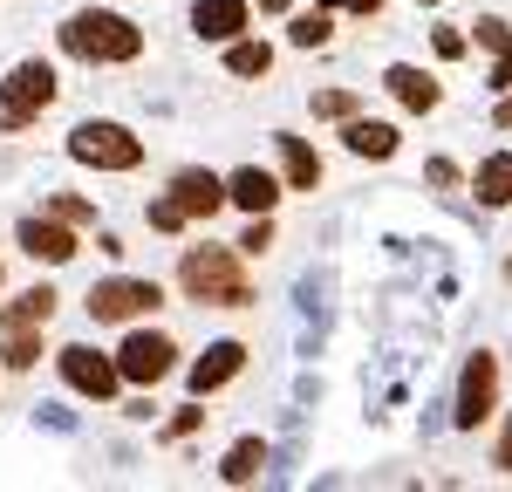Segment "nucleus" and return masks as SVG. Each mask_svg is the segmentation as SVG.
I'll use <instances>...</instances> for the list:
<instances>
[{"instance_id": "obj_7", "label": "nucleus", "mask_w": 512, "mask_h": 492, "mask_svg": "<svg viewBox=\"0 0 512 492\" xmlns=\"http://www.w3.org/2000/svg\"><path fill=\"white\" fill-rule=\"evenodd\" d=\"M62 376L76 383L82 397H117V383H123V363H110V356H96V349H62Z\"/></svg>"}, {"instance_id": "obj_13", "label": "nucleus", "mask_w": 512, "mask_h": 492, "mask_svg": "<svg viewBox=\"0 0 512 492\" xmlns=\"http://www.w3.org/2000/svg\"><path fill=\"white\" fill-rule=\"evenodd\" d=\"M192 28L205 41H239V28H246V0H198Z\"/></svg>"}, {"instance_id": "obj_24", "label": "nucleus", "mask_w": 512, "mask_h": 492, "mask_svg": "<svg viewBox=\"0 0 512 492\" xmlns=\"http://www.w3.org/2000/svg\"><path fill=\"white\" fill-rule=\"evenodd\" d=\"M151 226H158V233H178V226H185V205H178V199H158V205H151Z\"/></svg>"}, {"instance_id": "obj_1", "label": "nucleus", "mask_w": 512, "mask_h": 492, "mask_svg": "<svg viewBox=\"0 0 512 492\" xmlns=\"http://www.w3.org/2000/svg\"><path fill=\"white\" fill-rule=\"evenodd\" d=\"M62 48L82 55V62H130V55L144 48V35H137L123 14H96V7H82V14L62 21Z\"/></svg>"}, {"instance_id": "obj_21", "label": "nucleus", "mask_w": 512, "mask_h": 492, "mask_svg": "<svg viewBox=\"0 0 512 492\" xmlns=\"http://www.w3.org/2000/svg\"><path fill=\"white\" fill-rule=\"evenodd\" d=\"M226 69H233V76H267V69H274V48H267V41H233Z\"/></svg>"}, {"instance_id": "obj_14", "label": "nucleus", "mask_w": 512, "mask_h": 492, "mask_svg": "<svg viewBox=\"0 0 512 492\" xmlns=\"http://www.w3.org/2000/svg\"><path fill=\"white\" fill-rule=\"evenodd\" d=\"M390 96L403 103V110H437V82L424 76V69H390Z\"/></svg>"}, {"instance_id": "obj_29", "label": "nucleus", "mask_w": 512, "mask_h": 492, "mask_svg": "<svg viewBox=\"0 0 512 492\" xmlns=\"http://www.w3.org/2000/svg\"><path fill=\"white\" fill-rule=\"evenodd\" d=\"M198 424H205V410H178V417H171V438H185V431H198Z\"/></svg>"}, {"instance_id": "obj_25", "label": "nucleus", "mask_w": 512, "mask_h": 492, "mask_svg": "<svg viewBox=\"0 0 512 492\" xmlns=\"http://www.w3.org/2000/svg\"><path fill=\"white\" fill-rule=\"evenodd\" d=\"M315 110L321 117H355V96L349 89H328V96H315Z\"/></svg>"}, {"instance_id": "obj_16", "label": "nucleus", "mask_w": 512, "mask_h": 492, "mask_svg": "<svg viewBox=\"0 0 512 492\" xmlns=\"http://www.w3.org/2000/svg\"><path fill=\"white\" fill-rule=\"evenodd\" d=\"M260 465H267V445H260V438H239V445L226 451V465H219V479H226V486H253Z\"/></svg>"}, {"instance_id": "obj_4", "label": "nucleus", "mask_w": 512, "mask_h": 492, "mask_svg": "<svg viewBox=\"0 0 512 492\" xmlns=\"http://www.w3.org/2000/svg\"><path fill=\"white\" fill-rule=\"evenodd\" d=\"M164 294L158 281H96L89 287V315L96 322H137V315H151Z\"/></svg>"}, {"instance_id": "obj_20", "label": "nucleus", "mask_w": 512, "mask_h": 492, "mask_svg": "<svg viewBox=\"0 0 512 492\" xmlns=\"http://www.w3.org/2000/svg\"><path fill=\"white\" fill-rule=\"evenodd\" d=\"M478 41H485V48H499L492 89H512V28H506V21H478Z\"/></svg>"}, {"instance_id": "obj_18", "label": "nucleus", "mask_w": 512, "mask_h": 492, "mask_svg": "<svg viewBox=\"0 0 512 492\" xmlns=\"http://www.w3.org/2000/svg\"><path fill=\"white\" fill-rule=\"evenodd\" d=\"M472 185H478V199H485V205H506L512 199V158H506V151H499V158H485Z\"/></svg>"}, {"instance_id": "obj_10", "label": "nucleus", "mask_w": 512, "mask_h": 492, "mask_svg": "<svg viewBox=\"0 0 512 492\" xmlns=\"http://www.w3.org/2000/svg\"><path fill=\"white\" fill-rule=\"evenodd\" d=\"M239 369H246V349H239V342H212V349H205V356L192 363V390L205 397V390H219V383H233Z\"/></svg>"}, {"instance_id": "obj_15", "label": "nucleus", "mask_w": 512, "mask_h": 492, "mask_svg": "<svg viewBox=\"0 0 512 492\" xmlns=\"http://www.w3.org/2000/svg\"><path fill=\"white\" fill-rule=\"evenodd\" d=\"M342 137H349L355 158H390V151H396V130H390V123H369V117H349Z\"/></svg>"}, {"instance_id": "obj_30", "label": "nucleus", "mask_w": 512, "mask_h": 492, "mask_svg": "<svg viewBox=\"0 0 512 492\" xmlns=\"http://www.w3.org/2000/svg\"><path fill=\"white\" fill-rule=\"evenodd\" d=\"M321 7H355V14H376L383 0H321Z\"/></svg>"}, {"instance_id": "obj_32", "label": "nucleus", "mask_w": 512, "mask_h": 492, "mask_svg": "<svg viewBox=\"0 0 512 492\" xmlns=\"http://www.w3.org/2000/svg\"><path fill=\"white\" fill-rule=\"evenodd\" d=\"M499 123H512V103H506V110H499Z\"/></svg>"}, {"instance_id": "obj_22", "label": "nucleus", "mask_w": 512, "mask_h": 492, "mask_svg": "<svg viewBox=\"0 0 512 492\" xmlns=\"http://www.w3.org/2000/svg\"><path fill=\"white\" fill-rule=\"evenodd\" d=\"M41 356V342H35V328H7V363L14 369H28Z\"/></svg>"}, {"instance_id": "obj_17", "label": "nucleus", "mask_w": 512, "mask_h": 492, "mask_svg": "<svg viewBox=\"0 0 512 492\" xmlns=\"http://www.w3.org/2000/svg\"><path fill=\"white\" fill-rule=\"evenodd\" d=\"M55 315V287H28L14 308H0V328H41Z\"/></svg>"}, {"instance_id": "obj_11", "label": "nucleus", "mask_w": 512, "mask_h": 492, "mask_svg": "<svg viewBox=\"0 0 512 492\" xmlns=\"http://www.w3.org/2000/svg\"><path fill=\"white\" fill-rule=\"evenodd\" d=\"M226 199H233L239 212H274L280 185H274V171H260V164H246V171H233V178H226Z\"/></svg>"}, {"instance_id": "obj_31", "label": "nucleus", "mask_w": 512, "mask_h": 492, "mask_svg": "<svg viewBox=\"0 0 512 492\" xmlns=\"http://www.w3.org/2000/svg\"><path fill=\"white\" fill-rule=\"evenodd\" d=\"M260 7H267V14H280V7H287V0H260Z\"/></svg>"}, {"instance_id": "obj_27", "label": "nucleus", "mask_w": 512, "mask_h": 492, "mask_svg": "<svg viewBox=\"0 0 512 492\" xmlns=\"http://www.w3.org/2000/svg\"><path fill=\"white\" fill-rule=\"evenodd\" d=\"M55 219H69V226H89L96 212H89V205H82V199H55Z\"/></svg>"}, {"instance_id": "obj_3", "label": "nucleus", "mask_w": 512, "mask_h": 492, "mask_svg": "<svg viewBox=\"0 0 512 492\" xmlns=\"http://www.w3.org/2000/svg\"><path fill=\"white\" fill-rule=\"evenodd\" d=\"M69 151L82 164H96V171H130V164L144 158V144L123 130V123H82L76 137H69Z\"/></svg>"}, {"instance_id": "obj_23", "label": "nucleus", "mask_w": 512, "mask_h": 492, "mask_svg": "<svg viewBox=\"0 0 512 492\" xmlns=\"http://www.w3.org/2000/svg\"><path fill=\"white\" fill-rule=\"evenodd\" d=\"M294 41H301V48H321V41H328V14H301V21H294Z\"/></svg>"}, {"instance_id": "obj_26", "label": "nucleus", "mask_w": 512, "mask_h": 492, "mask_svg": "<svg viewBox=\"0 0 512 492\" xmlns=\"http://www.w3.org/2000/svg\"><path fill=\"white\" fill-rule=\"evenodd\" d=\"M267 240H274V226H267V212H253V226H246V253H267Z\"/></svg>"}, {"instance_id": "obj_6", "label": "nucleus", "mask_w": 512, "mask_h": 492, "mask_svg": "<svg viewBox=\"0 0 512 492\" xmlns=\"http://www.w3.org/2000/svg\"><path fill=\"white\" fill-rule=\"evenodd\" d=\"M492 397H499V363L478 349L472 363H465V376H458V424L478 431V424L492 417Z\"/></svg>"}, {"instance_id": "obj_12", "label": "nucleus", "mask_w": 512, "mask_h": 492, "mask_svg": "<svg viewBox=\"0 0 512 492\" xmlns=\"http://www.w3.org/2000/svg\"><path fill=\"white\" fill-rule=\"evenodd\" d=\"M21 253H35V260H69V253H76L69 219H21Z\"/></svg>"}, {"instance_id": "obj_5", "label": "nucleus", "mask_w": 512, "mask_h": 492, "mask_svg": "<svg viewBox=\"0 0 512 492\" xmlns=\"http://www.w3.org/2000/svg\"><path fill=\"white\" fill-rule=\"evenodd\" d=\"M0 96H7V130H21L28 117H41V110L55 103V69H48V62H21Z\"/></svg>"}, {"instance_id": "obj_19", "label": "nucleus", "mask_w": 512, "mask_h": 492, "mask_svg": "<svg viewBox=\"0 0 512 492\" xmlns=\"http://www.w3.org/2000/svg\"><path fill=\"white\" fill-rule=\"evenodd\" d=\"M280 158H287V185H301V192L321 178V158L301 144V137H280Z\"/></svg>"}, {"instance_id": "obj_28", "label": "nucleus", "mask_w": 512, "mask_h": 492, "mask_svg": "<svg viewBox=\"0 0 512 492\" xmlns=\"http://www.w3.org/2000/svg\"><path fill=\"white\" fill-rule=\"evenodd\" d=\"M492 465H499V472H512V417H506V431H499V451H492Z\"/></svg>"}, {"instance_id": "obj_9", "label": "nucleus", "mask_w": 512, "mask_h": 492, "mask_svg": "<svg viewBox=\"0 0 512 492\" xmlns=\"http://www.w3.org/2000/svg\"><path fill=\"white\" fill-rule=\"evenodd\" d=\"M171 199L185 205V219H212V212L226 205V185H219L212 171H178V178H171Z\"/></svg>"}, {"instance_id": "obj_8", "label": "nucleus", "mask_w": 512, "mask_h": 492, "mask_svg": "<svg viewBox=\"0 0 512 492\" xmlns=\"http://www.w3.org/2000/svg\"><path fill=\"white\" fill-rule=\"evenodd\" d=\"M117 363L130 383H158V376H171V363H178V349L164 342V335H130L117 349Z\"/></svg>"}, {"instance_id": "obj_2", "label": "nucleus", "mask_w": 512, "mask_h": 492, "mask_svg": "<svg viewBox=\"0 0 512 492\" xmlns=\"http://www.w3.org/2000/svg\"><path fill=\"white\" fill-rule=\"evenodd\" d=\"M185 294L192 301H212V308H246L253 301V287H246V274H239V260L226 253V246H205V253H185Z\"/></svg>"}]
</instances>
